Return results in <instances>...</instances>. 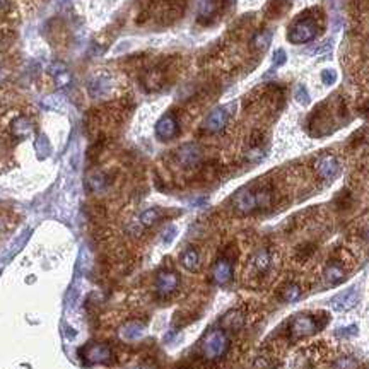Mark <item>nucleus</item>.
I'll use <instances>...</instances> for the list:
<instances>
[{"label":"nucleus","instance_id":"obj_1","mask_svg":"<svg viewBox=\"0 0 369 369\" xmlns=\"http://www.w3.org/2000/svg\"><path fill=\"white\" fill-rule=\"evenodd\" d=\"M318 23L311 11H306L291 24L287 31V40L292 45H304L316 38L318 35Z\"/></svg>","mask_w":369,"mask_h":369},{"label":"nucleus","instance_id":"obj_2","mask_svg":"<svg viewBox=\"0 0 369 369\" xmlns=\"http://www.w3.org/2000/svg\"><path fill=\"white\" fill-rule=\"evenodd\" d=\"M200 349L205 359L209 360L221 359L229 350V338H227V335L221 328L210 330L204 337V340H202Z\"/></svg>","mask_w":369,"mask_h":369},{"label":"nucleus","instance_id":"obj_3","mask_svg":"<svg viewBox=\"0 0 369 369\" xmlns=\"http://www.w3.org/2000/svg\"><path fill=\"white\" fill-rule=\"evenodd\" d=\"M233 106L234 105H226V106H219L212 110L209 113V117L205 118L204 122V128L210 134H217V132H222L226 128L227 122H229V117L233 115Z\"/></svg>","mask_w":369,"mask_h":369},{"label":"nucleus","instance_id":"obj_4","mask_svg":"<svg viewBox=\"0 0 369 369\" xmlns=\"http://www.w3.org/2000/svg\"><path fill=\"white\" fill-rule=\"evenodd\" d=\"M360 299V292L355 285L345 289V291L335 294L330 299V308L333 311H338V313H343V311H349L354 306H357V302Z\"/></svg>","mask_w":369,"mask_h":369},{"label":"nucleus","instance_id":"obj_5","mask_svg":"<svg viewBox=\"0 0 369 369\" xmlns=\"http://www.w3.org/2000/svg\"><path fill=\"white\" fill-rule=\"evenodd\" d=\"M234 209L243 215L258 210L260 209L258 195H256L255 192H251V190H248V188L239 190V192L234 195Z\"/></svg>","mask_w":369,"mask_h":369},{"label":"nucleus","instance_id":"obj_6","mask_svg":"<svg viewBox=\"0 0 369 369\" xmlns=\"http://www.w3.org/2000/svg\"><path fill=\"white\" fill-rule=\"evenodd\" d=\"M156 135L159 140L168 142V140L175 139L178 135V122L171 113H166L164 117H161L156 123Z\"/></svg>","mask_w":369,"mask_h":369},{"label":"nucleus","instance_id":"obj_7","mask_svg":"<svg viewBox=\"0 0 369 369\" xmlns=\"http://www.w3.org/2000/svg\"><path fill=\"white\" fill-rule=\"evenodd\" d=\"M318 331V325L313 318L306 316V314H297L291 321V335L292 337H308Z\"/></svg>","mask_w":369,"mask_h":369},{"label":"nucleus","instance_id":"obj_8","mask_svg":"<svg viewBox=\"0 0 369 369\" xmlns=\"http://www.w3.org/2000/svg\"><path fill=\"white\" fill-rule=\"evenodd\" d=\"M176 159L183 168H193L202 161V151L195 144H185V146L178 149Z\"/></svg>","mask_w":369,"mask_h":369},{"label":"nucleus","instance_id":"obj_9","mask_svg":"<svg viewBox=\"0 0 369 369\" xmlns=\"http://www.w3.org/2000/svg\"><path fill=\"white\" fill-rule=\"evenodd\" d=\"M340 171V164L335 156H321L320 159L316 161V173L320 175L323 180H333L335 176L338 175Z\"/></svg>","mask_w":369,"mask_h":369},{"label":"nucleus","instance_id":"obj_10","mask_svg":"<svg viewBox=\"0 0 369 369\" xmlns=\"http://www.w3.org/2000/svg\"><path fill=\"white\" fill-rule=\"evenodd\" d=\"M178 275L175 272H159L156 277V291L161 294V296H168V294L175 292L178 287Z\"/></svg>","mask_w":369,"mask_h":369},{"label":"nucleus","instance_id":"obj_11","mask_svg":"<svg viewBox=\"0 0 369 369\" xmlns=\"http://www.w3.org/2000/svg\"><path fill=\"white\" fill-rule=\"evenodd\" d=\"M113 354H111V349L105 343H96V345H91L86 349L84 352V359L89 360L93 364H105L110 362Z\"/></svg>","mask_w":369,"mask_h":369},{"label":"nucleus","instance_id":"obj_12","mask_svg":"<svg viewBox=\"0 0 369 369\" xmlns=\"http://www.w3.org/2000/svg\"><path fill=\"white\" fill-rule=\"evenodd\" d=\"M231 277H233V265H231L229 260L221 258L212 268L214 282H215V284H219V285H224V284H227V282L231 280Z\"/></svg>","mask_w":369,"mask_h":369},{"label":"nucleus","instance_id":"obj_13","mask_svg":"<svg viewBox=\"0 0 369 369\" xmlns=\"http://www.w3.org/2000/svg\"><path fill=\"white\" fill-rule=\"evenodd\" d=\"M110 84H111V79L108 74H98V76L91 77L89 82H88V91L91 96L98 98V96H103L105 93H108V89H110Z\"/></svg>","mask_w":369,"mask_h":369},{"label":"nucleus","instance_id":"obj_14","mask_svg":"<svg viewBox=\"0 0 369 369\" xmlns=\"http://www.w3.org/2000/svg\"><path fill=\"white\" fill-rule=\"evenodd\" d=\"M50 74L55 79V86L59 89L69 88V86L72 84V76H70V72L64 64H53L52 67H50Z\"/></svg>","mask_w":369,"mask_h":369},{"label":"nucleus","instance_id":"obj_15","mask_svg":"<svg viewBox=\"0 0 369 369\" xmlns=\"http://www.w3.org/2000/svg\"><path fill=\"white\" fill-rule=\"evenodd\" d=\"M323 280H325V285L328 287H335V285L342 284L345 280V272L338 267V265H328L323 272Z\"/></svg>","mask_w":369,"mask_h":369},{"label":"nucleus","instance_id":"obj_16","mask_svg":"<svg viewBox=\"0 0 369 369\" xmlns=\"http://www.w3.org/2000/svg\"><path fill=\"white\" fill-rule=\"evenodd\" d=\"M215 12H217V2L215 0H202L198 4V23H210L215 18Z\"/></svg>","mask_w":369,"mask_h":369},{"label":"nucleus","instance_id":"obj_17","mask_svg":"<svg viewBox=\"0 0 369 369\" xmlns=\"http://www.w3.org/2000/svg\"><path fill=\"white\" fill-rule=\"evenodd\" d=\"M181 265L190 272H197L200 268V256H198V251L193 250V248H186V250L181 253Z\"/></svg>","mask_w":369,"mask_h":369},{"label":"nucleus","instance_id":"obj_18","mask_svg":"<svg viewBox=\"0 0 369 369\" xmlns=\"http://www.w3.org/2000/svg\"><path fill=\"white\" fill-rule=\"evenodd\" d=\"M120 335H122V338H125V340H137L144 335V325L139 321H128L122 326Z\"/></svg>","mask_w":369,"mask_h":369},{"label":"nucleus","instance_id":"obj_19","mask_svg":"<svg viewBox=\"0 0 369 369\" xmlns=\"http://www.w3.org/2000/svg\"><path fill=\"white\" fill-rule=\"evenodd\" d=\"M221 323H222L224 328H227V330H239L244 323V316H243L241 311L233 309V311H229V313L224 314Z\"/></svg>","mask_w":369,"mask_h":369},{"label":"nucleus","instance_id":"obj_20","mask_svg":"<svg viewBox=\"0 0 369 369\" xmlns=\"http://www.w3.org/2000/svg\"><path fill=\"white\" fill-rule=\"evenodd\" d=\"M31 128H33L31 122L28 118H24V117H19V118L12 120V123H11V132H12V135H16V137L30 135Z\"/></svg>","mask_w":369,"mask_h":369},{"label":"nucleus","instance_id":"obj_21","mask_svg":"<svg viewBox=\"0 0 369 369\" xmlns=\"http://www.w3.org/2000/svg\"><path fill=\"white\" fill-rule=\"evenodd\" d=\"M331 48H333V40H325V41H321V43L311 45V47L306 48L304 52H306V55L320 57V55H326V53H330Z\"/></svg>","mask_w":369,"mask_h":369},{"label":"nucleus","instance_id":"obj_22","mask_svg":"<svg viewBox=\"0 0 369 369\" xmlns=\"http://www.w3.org/2000/svg\"><path fill=\"white\" fill-rule=\"evenodd\" d=\"M253 265L258 272H267L270 268V255L267 250L256 251V255L253 256Z\"/></svg>","mask_w":369,"mask_h":369},{"label":"nucleus","instance_id":"obj_23","mask_svg":"<svg viewBox=\"0 0 369 369\" xmlns=\"http://www.w3.org/2000/svg\"><path fill=\"white\" fill-rule=\"evenodd\" d=\"M159 217H161V210L159 209H147V210H144V212L140 214L139 221H140V224H142L144 227H151V226H154L157 221H159Z\"/></svg>","mask_w":369,"mask_h":369},{"label":"nucleus","instance_id":"obj_24","mask_svg":"<svg viewBox=\"0 0 369 369\" xmlns=\"http://www.w3.org/2000/svg\"><path fill=\"white\" fill-rule=\"evenodd\" d=\"M272 41V31H262L258 33V35L253 38V47H255L256 50H267L268 45H270Z\"/></svg>","mask_w":369,"mask_h":369},{"label":"nucleus","instance_id":"obj_25","mask_svg":"<svg viewBox=\"0 0 369 369\" xmlns=\"http://www.w3.org/2000/svg\"><path fill=\"white\" fill-rule=\"evenodd\" d=\"M294 99H296V101L302 106H308L311 103V96L308 93V88H306L304 84L296 86V89H294Z\"/></svg>","mask_w":369,"mask_h":369},{"label":"nucleus","instance_id":"obj_26","mask_svg":"<svg viewBox=\"0 0 369 369\" xmlns=\"http://www.w3.org/2000/svg\"><path fill=\"white\" fill-rule=\"evenodd\" d=\"M88 185H89L91 190H94V192H99V190H105L106 188L108 180H106V176L103 175V173H96V175L89 176Z\"/></svg>","mask_w":369,"mask_h":369},{"label":"nucleus","instance_id":"obj_27","mask_svg":"<svg viewBox=\"0 0 369 369\" xmlns=\"http://www.w3.org/2000/svg\"><path fill=\"white\" fill-rule=\"evenodd\" d=\"M301 297V289L297 287L296 284H289L287 287L284 289V292H282V299L285 302H294L297 301Z\"/></svg>","mask_w":369,"mask_h":369},{"label":"nucleus","instance_id":"obj_28","mask_svg":"<svg viewBox=\"0 0 369 369\" xmlns=\"http://www.w3.org/2000/svg\"><path fill=\"white\" fill-rule=\"evenodd\" d=\"M357 325H349V326H340V328L335 330V335H337L338 338H350V337H355L357 335Z\"/></svg>","mask_w":369,"mask_h":369},{"label":"nucleus","instance_id":"obj_29","mask_svg":"<svg viewBox=\"0 0 369 369\" xmlns=\"http://www.w3.org/2000/svg\"><path fill=\"white\" fill-rule=\"evenodd\" d=\"M320 77H321V81H323V84H325V86H333L335 82H337L338 76H337V70H335V69H323Z\"/></svg>","mask_w":369,"mask_h":369},{"label":"nucleus","instance_id":"obj_30","mask_svg":"<svg viewBox=\"0 0 369 369\" xmlns=\"http://www.w3.org/2000/svg\"><path fill=\"white\" fill-rule=\"evenodd\" d=\"M36 152H38V156L41 157V159L48 156L50 146H48V139L45 135H40L38 139H36Z\"/></svg>","mask_w":369,"mask_h":369},{"label":"nucleus","instance_id":"obj_31","mask_svg":"<svg viewBox=\"0 0 369 369\" xmlns=\"http://www.w3.org/2000/svg\"><path fill=\"white\" fill-rule=\"evenodd\" d=\"M335 367L337 369H355L357 367V360L354 357H350V355H343V357H340L337 362H335Z\"/></svg>","mask_w":369,"mask_h":369},{"label":"nucleus","instance_id":"obj_32","mask_svg":"<svg viewBox=\"0 0 369 369\" xmlns=\"http://www.w3.org/2000/svg\"><path fill=\"white\" fill-rule=\"evenodd\" d=\"M176 227L175 226H169V227H166V229L163 231V234H161V241H163L164 244H169V243H173V239L176 238Z\"/></svg>","mask_w":369,"mask_h":369},{"label":"nucleus","instance_id":"obj_33","mask_svg":"<svg viewBox=\"0 0 369 369\" xmlns=\"http://www.w3.org/2000/svg\"><path fill=\"white\" fill-rule=\"evenodd\" d=\"M272 62H273V65H275V67H280V65H284L285 62H287V53H285L282 48L275 50V52H273V55H272Z\"/></svg>","mask_w":369,"mask_h":369},{"label":"nucleus","instance_id":"obj_34","mask_svg":"<svg viewBox=\"0 0 369 369\" xmlns=\"http://www.w3.org/2000/svg\"><path fill=\"white\" fill-rule=\"evenodd\" d=\"M246 157H248V161H251V163H258V161H262L265 157V152L260 147H253L248 151Z\"/></svg>","mask_w":369,"mask_h":369},{"label":"nucleus","instance_id":"obj_35","mask_svg":"<svg viewBox=\"0 0 369 369\" xmlns=\"http://www.w3.org/2000/svg\"><path fill=\"white\" fill-rule=\"evenodd\" d=\"M270 367V364H268V360L265 357H258L255 360V364H253V369H268Z\"/></svg>","mask_w":369,"mask_h":369},{"label":"nucleus","instance_id":"obj_36","mask_svg":"<svg viewBox=\"0 0 369 369\" xmlns=\"http://www.w3.org/2000/svg\"><path fill=\"white\" fill-rule=\"evenodd\" d=\"M224 2H226V4H227V6H233V4L236 2V0H224Z\"/></svg>","mask_w":369,"mask_h":369},{"label":"nucleus","instance_id":"obj_37","mask_svg":"<svg viewBox=\"0 0 369 369\" xmlns=\"http://www.w3.org/2000/svg\"><path fill=\"white\" fill-rule=\"evenodd\" d=\"M366 238H367V241H369V231H367V234H366Z\"/></svg>","mask_w":369,"mask_h":369}]
</instances>
